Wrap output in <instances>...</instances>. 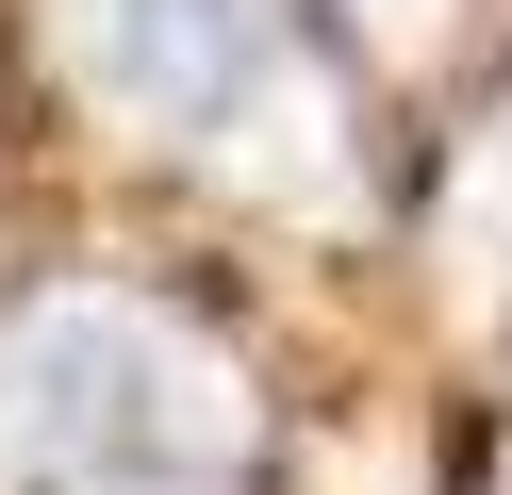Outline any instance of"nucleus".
I'll return each mask as SVG.
<instances>
[{
  "mask_svg": "<svg viewBox=\"0 0 512 495\" xmlns=\"http://www.w3.org/2000/svg\"><path fill=\"white\" fill-rule=\"evenodd\" d=\"M248 446V396L149 297H34L0 314V495H116Z\"/></svg>",
  "mask_w": 512,
  "mask_h": 495,
  "instance_id": "obj_1",
  "label": "nucleus"
},
{
  "mask_svg": "<svg viewBox=\"0 0 512 495\" xmlns=\"http://www.w3.org/2000/svg\"><path fill=\"white\" fill-rule=\"evenodd\" d=\"M67 66L133 132H166L199 165H248V182H314L347 132L298 0H67Z\"/></svg>",
  "mask_w": 512,
  "mask_h": 495,
  "instance_id": "obj_2",
  "label": "nucleus"
},
{
  "mask_svg": "<svg viewBox=\"0 0 512 495\" xmlns=\"http://www.w3.org/2000/svg\"><path fill=\"white\" fill-rule=\"evenodd\" d=\"M446 264H479V281H512V116H479L463 182H446Z\"/></svg>",
  "mask_w": 512,
  "mask_h": 495,
  "instance_id": "obj_3",
  "label": "nucleus"
},
{
  "mask_svg": "<svg viewBox=\"0 0 512 495\" xmlns=\"http://www.w3.org/2000/svg\"><path fill=\"white\" fill-rule=\"evenodd\" d=\"M116 495H149V479H116Z\"/></svg>",
  "mask_w": 512,
  "mask_h": 495,
  "instance_id": "obj_4",
  "label": "nucleus"
}]
</instances>
